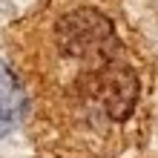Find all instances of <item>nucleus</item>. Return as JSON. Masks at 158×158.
Wrapping results in <instances>:
<instances>
[{
    "label": "nucleus",
    "instance_id": "1",
    "mask_svg": "<svg viewBox=\"0 0 158 158\" xmlns=\"http://www.w3.org/2000/svg\"><path fill=\"white\" fill-rule=\"evenodd\" d=\"M26 115V92L12 75V69L0 60V138L9 135Z\"/></svg>",
    "mask_w": 158,
    "mask_h": 158
}]
</instances>
